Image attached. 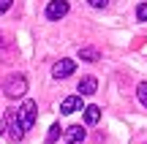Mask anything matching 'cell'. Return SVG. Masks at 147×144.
I'll list each match as a JSON object with an SVG mask.
<instances>
[{
  "mask_svg": "<svg viewBox=\"0 0 147 144\" xmlns=\"http://www.w3.org/2000/svg\"><path fill=\"white\" fill-rule=\"evenodd\" d=\"M76 90H79V95H93V92L98 90V79H95V76H84Z\"/></svg>",
  "mask_w": 147,
  "mask_h": 144,
  "instance_id": "8",
  "label": "cell"
},
{
  "mask_svg": "<svg viewBox=\"0 0 147 144\" xmlns=\"http://www.w3.org/2000/svg\"><path fill=\"white\" fill-rule=\"evenodd\" d=\"M79 57L87 60V63H98V60H101V52H98V49H93V46H84V49H79Z\"/></svg>",
  "mask_w": 147,
  "mask_h": 144,
  "instance_id": "9",
  "label": "cell"
},
{
  "mask_svg": "<svg viewBox=\"0 0 147 144\" xmlns=\"http://www.w3.org/2000/svg\"><path fill=\"white\" fill-rule=\"evenodd\" d=\"M74 71H76V63H74V60H68V57H63V60H57V63H55L52 76H55V79H68Z\"/></svg>",
  "mask_w": 147,
  "mask_h": 144,
  "instance_id": "5",
  "label": "cell"
},
{
  "mask_svg": "<svg viewBox=\"0 0 147 144\" xmlns=\"http://www.w3.org/2000/svg\"><path fill=\"white\" fill-rule=\"evenodd\" d=\"M90 5H93V8H106V5H109V0H87Z\"/></svg>",
  "mask_w": 147,
  "mask_h": 144,
  "instance_id": "14",
  "label": "cell"
},
{
  "mask_svg": "<svg viewBox=\"0 0 147 144\" xmlns=\"http://www.w3.org/2000/svg\"><path fill=\"white\" fill-rule=\"evenodd\" d=\"M11 3H14V0H0V14H5V11L11 8Z\"/></svg>",
  "mask_w": 147,
  "mask_h": 144,
  "instance_id": "15",
  "label": "cell"
},
{
  "mask_svg": "<svg viewBox=\"0 0 147 144\" xmlns=\"http://www.w3.org/2000/svg\"><path fill=\"white\" fill-rule=\"evenodd\" d=\"M136 98H139V103L147 109V82H142V84L136 87Z\"/></svg>",
  "mask_w": 147,
  "mask_h": 144,
  "instance_id": "12",
  "label": "cell"
},
{
  "mask_svg": "<svg viewBox=\"0 0 147 144\" xmlns=\"http://www.w3.org/2000/svg\"><path fill=\"white\" fill-rule=\"evenodd\" d=\"M65 14H68V0H49V5H47V19L57 22V19H63Z\"/></svg>",
  "mask_w": 147,
  "mask_h": 144,
  "instance_id": "3",
  "label": "cell"
},
{
  "mask_svg": "<svg viewBox=\"0 0 147 144\" xmlns=\"http://www.w3.org/2000/svg\"><path fill=\"white\" fill-rule=\"evenodd\" d=\"M101 120V109L98 106H84V123L87 125H95Z\"/></svg>",
  "mask_w": 147,
  "mask_h": 144,
  "instance_id": "10",
  "label": "cell"
},
{
  "mask_svg": "<svg viewBox=\"0 0 147 144\" xmlns=\"http://www.w3.org/2000/svg\"><path fill=\"white\" fill-rule=\"evenodd\" d=\"M136 19H139V22H147V3L136 5Z\"/></svg>",
  "mask_w": 147,
  "mask_h": 144,
  "instance_id": "13",
  "label": "cell"
},
{
  "mask_svg": "<svg viewBox=\"0 0 147 144\" xmlns=\"http://www.w3.org/2000/svg\"><path fill=\"white\" fill-rule=\"evenodd\" d=\"M79 109H84L82 106V95H68V98H63V103H60V112L63 114H74V112H79Z\"/></svg>",
  "mask_w": 147,
  "mask_h": 144,
  "instance_id": "7",
  "label": "cell"
},
{
  "mask_svg": "<svg viewBox=\"0 0 147 144\" xmlns=\"http://www.w3.org/2000/svg\"><path fill=\"white\" fill-rule=\"evenodd\" d=\"M19 117H22V125H25V131H30L33 125H36V101H25L19 106Z\"/></svg>",
  "mask_w": 147,
  "mask_h": 144,
  "instance_id": "4",
  "label": "cell"
},
{
  "mask_svg": "<svg viewBox=\"0 0 147 144\" xmlns=\"http://www.w3.org/2000/svg\"><path fill=\"white\" fill-rule=\"evenodd\" d=\"M3 131H5V123H3V120H0V133H3Z\"/></svg>",
  "mask_w": 147,
  "mask_h": 144,
  "instance_id": "16",
  "label": "cell"
},
{
  "mask_svg": "<svg viewBox=\"0 0 147 144\" xmlns=\"http://www.w3.org/2000/svg\"><path fill=\"white\" fill-rule=\"evenodd\" d=\"M87 139V131L82 128V125H71V128H65V144H82Z\"/></svg>",
  "mask_w": 147,
  "mask_h": 144,
  "instance_id": "6",
  "label": "cell"
},
{
  "mask_svg": "<svg viewBox=\"0 0 147 144\" xmlns=\"http://www.w3.org/2000/svg\"><path fill=\"white\" fill-rule=\"evenodd\" d=\"M60 131H63V128L55 123L52 128H49V133H47V144H55V141H57V139H60Z\"/></svg>",
  "mask_w": 147,
  "mask_h": 144,
  "instance_id": "11",
  "label": "cell"
},
{
  "mask_svg": "<svg viewBox=\"0 0 147 144\" xmlns=\"http://www.w3.org/2000/svg\"><path fill=\"white\" fill-rule=\"evenodd\" d=\"M5 131H8V139L14 141V144L25 139V125H22L19 109H11V112L5 114Z\"/></svg>",
  "mask_w": 147,
  "mask_h": 144,
  "instance_id": "2",
  "label": "cell"
},
{
  "mask_svg": "<svg viewBox=\"0 0 147 144\" xmlns=\"http://www.w3.org/2000/svg\"><path fill=\"white\" fill-rule=\"evenodd\" d=\"M3 92H5V98H11V101H14V98H22L27 92V79L22 74H11L8 79L3 82Z\"/></svg>",
  "mask_w": 147,
  "mask_h": 144,
  "instance_id": "1",
  "label": "cell"
}]
</instances>
